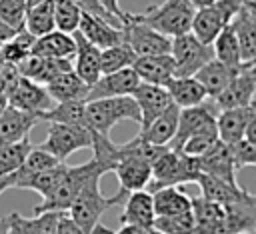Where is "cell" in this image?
<instances>
[{
	"label": "cell",
	"mask_w": 256,
	"mask_h": 234,
	"mask_svg": "<svg viewBox=\"0 0 256 234\" xmlns=\"http://www.w3.org/2000/svg\"><path fill=\"white\" fill-rule=\"evenodd\" d=\"M102 172H92L78 194L74 196L70 208L66 210L68 216L88 234H112L106 226L100 224V218L106 210H112L116 206H122L124 198L114 194V196H104L100 192V178Z\"/></svg>",
	"instance_id": "cell-1"
},
{
	"label": "cell",
	"mask_w": 256,
	"mask_h": 234,
	"mask_svg": "<svg viewBox=\"0 0 256 234\" xmlns=\"http://www.w3.org/2000/svg\"><path fill=\"white\" fill-rule=\"evenodd\" d=\"M200 174L196 156H188L180 150L166 148L152 164H150V182L146 186L148 192L162 186H180L186 182H196Z\"/></svg>",
	"instance_id": "cell-2"
},
{
	"label": "cell",
	"mask_w": 256,
	"mask_h": 234,
	"mask_svg": "<svg viewBox=\"0 0 256 234\" xmlns=\"http://www.w3.org/2000/svg\"><path fill=\"white\" fill-rule=\"evenodd\" d=\"M194 12L196 8L190 0H164L162 4L148 6L140 14H130V18L144 22L150 28L174 38L178 34L190 32Z\"/></svg>",
	"instance_id": "cell-3"
},
{
	"label": "cell",
	"mask_w": 256,
	"mask_h": 234,
	"mask_svg": "<svg viewBox=\"0 0 256 234\" xmlns=\"http://www.w3.org/2000/svg\"><path fill=\"white\" fill-rule=\"evenodd\" d=\"M92 172H110V168L106 164H102L100 160L96 158H90L88 162L84 164H78V166H66L60 182L56 184V188L46 196L42 198V202L34 208V214L38 212H48V210H56V212H66L74 200V196L78 194V190L82 188V184L86 182V178L92 174Z\"/></svg>",
	"instance_id": "cell-4"
},
{
	"label": "cell",
	"mask_w": 256,
	"mask_h": 234,
	"mask_svg": "<svg viewBox=\"0 0 256 234\" xmlns=\"http://www.w3.org/2000/svg\"><path fill=\"white\" fill-rule=\"evenodd\" d=\"M122 120L140 124V112L130 94L112 96V98H96V100L86 102V124L94 132L110 136V130Z\"/></svg>",
	"instance_id": "cell-5"
},
{
	"label": "cell",
	"mask_w": 256,
	"mask_h": 234,
	"mask_svg": "<svg viewBox=\"0 0 256 234\" xmlns=\"http://www.w3.org/2000/svg\"><path fill=\"white\" fill-rule=\"evenodd\" d=\"M92 128L78 126V124H62V122H48V134L38 148L52 154L56 160L66 162L70 154L82 148H90L92 144Z\"/></svg>",
	"instance_id": "cell-6"
},
{
	"label": "cell",
	"mask_w": 256,
	"mask_h": 234,
	"mask_svg": "<svg viewBox=\"0 0 256 234\" xmlns=\"http://www.w3.org/2000/svg\"><path fill=\"white\" fill-rule=\"evenodd\" d=\"M244 0H214L208 6L196 8L192 24H190V32L204 44H212V40L216 38V34L230 24V20L234 18V14L240 10Z\"/></svg>",
	"instance_id": "cell-7"
},
{
	"label": "cell",
	"mask_w": 256,
	"mask_h": 234,
	"mask_svg": "<svg viewBox=\"0 0 256 234\" xmlns=\"http://www.w3.org/2000/svg\"><path fill=\"white\" fill-rule=\"evenodd\" d=\"M170 56L174 60V76H194L214 58V52L212 44L200 42L192 32H184L170 38Z\"/></svg>",
	"instance_id": "cell-8"
},
{
	"label": "cell",
	"mask_w": 256,
	"mask_h": 234,
	"mask_svg": "<svg viewBox=\"0 0 256 234\" xmlns=\"http://www.w3.org/2000/svg\"><path fill=\"white\" fill-rule=\"evenodd\" d=\"M256 92V62L248 60L242 62L238 68V74L228 82V86L212 98V104L220 110L228 108H244L254 102Z\"/></svg>",
	"instance_id": "cell-9"
},
{
	"label": "cell",
	"mask_w": 256,
	"mask_h": 234,
	"mask_svg": "<svg viewBox=\"0 0 256 234\" xmlns=\"http://www.w3.org/2000/svg\"><path fill=\"white\" fill-rule=\"evenodd\" d=\"M216 114L218 108L214 104H208L206 100L202 104L196 106H188V108H180L178 112V124H176V132L172 136V140L166 144L170 150H180L182 144L204 130H212L216 128Z\"/></svg>",
	"instance_id": "cell-10"
},
{
	"label": "cell",
	"mask_w": 256,
	"mask_h": 234,
	"mask_svg": "<svg viewBox=\"0 0 256 234\" xmlns=\"http://www.w3.org/2000/svg\"><path fill=\"white\" fill-rule=\"evenodd\" d=\"M122 30H124V42L132 48V52L136 56L168 54L170 52V36L150 28L144 22L130 18V14H126Z\"/></svg>",
	"instance_id": "cell-11"
},
{
	"label": "cell",
	"mask_w": 256,
	"mask_h": 234,
	"mask_svg": "<svg viewBox=\"0 0 256 234\" xmlns=\"http://www.w3.org/2000/svg\"><path fill=\"white\" fill-rule=\"evenodd\" d=\"M6 102L14 108H20L24 112H32V114H40L44 110H48L52 106V98L48 96L44 84H38L34 80L28 78H18V82L14 84V88L8 92Z\"/></svg>",
	"instance_id": "cell-12"
},
{
	"label": "cell",
	"mask_w": 256,
	"mask_h": 234,
	"mask_svg": "<svg viewBox=\"0 0 256 234\" xmlns=\"http://www.w3.org/2000/svg\"><path fill=\"white\" fill-rule=\"evenodd\" d=\"M112 172L118 178V196L126 198L134 190H142L150 182V162L138 156H120Z\"/></svg>",
	"instance_id": "cell-13"
},
{
	"label": "cell",
	"mask_w": 256,
	"mask_h": 234,
	"mask_svg": "<svg viewBox=\"0 0 256 234\" xmlns=\"http://www.w3.org/2000/svg\"><path fill=\"white\" fill-rule=\"evenodd\" d=\"M140 78L138 74L132 70V66L116 70V72H108V74H100L98 80L94 84H90L88 100H96V98H112V96H128L134 92V88L138 86Z\"/></svg>",
	"instance_id": "cell-14"
},
{
	"label": "cell",
	"mask_w": 256,
	"mask_h": 234,
	"mask_svg": "<svg viewBox=\"0 0 256 234\" xmlns=\"http://www.w3.org/2000/svg\"><path fill=\"white\" fill-rule=\"evenodd\" d=\"M138 106L140 112V130L146 128L172 100L170 94L164 86H156V84H148V82H138V86L134 88V92L130 94Z\"/></svg>",
	"instance_id": "cell-15"
},
{
	"label": "cell",
	"mask_w": 256,
	"mask_h": 234,
	"mask_svg": "<svg viewBox=\"0 0 256 234\" xmlns=\"http://www.w3.org/2000/svg\"><path fill=\"white\" fill-rule=\"evenodd\" d=\"M78 32L88 42H92L94 46H98L100 50L124 42V30H122V26H116V24H112V22L100 18V16L88 14V12H82L80 14Z\"/></svg>",
	"instance_id": "cell-16"
},
{
	"label": "cell",
	"mask_w": 256,
	"mask_h": 234,
	"mask_svg": "<svg viewBox=\"0 0 256 234\" xmlns=\"http://www.w3.org/2000/svg\"><path fill=\"white\" fill-rule=\"evenodd\" d=\"M240 44L242 62L256 60V4L244 0L240 10L230 20Z\"/></svg>",
	"instance_id": "cell-17"
},
{
	"label": "cell",
	"mask_w": 256,
	"mask_h": 234,
	"mask_svg": "<svg viewBox=\"0 0 256 234\" xmlns=\"http://www.w3.org/2000/svg\"><path fill=\"white\" fill-rule=\"evenodd\" d=\"M196 160L202 174H208L226 182H236V166L232 162L228 144H224L222 140H216L206 152L196 156Z\"/></svg>",
	"instance_id": "cell-18"
},
{
	"label": "cell",
	"mask_w": 256,
	"mask_h": 234,
	"mask_svg": "<svg viewBox=\"0 0 256 234\" xmlns=\"http://www.w3.org/2000/svg\"><path fill=\"white\" fill-rule=\"evenodd\" d=\"M154 218H156V214H154V206H152V194L146 188L134 190L124 198L122 214H120L122 224H130V226L142 228L146 232L152 228Z\"/></svg>",
	"instance_id": "cell-19"
},
{
	"label": "cell",
	"mask_w": 256,
	"mask_h": 234,
	"mask_svg": "<svg viewBox=\"0 0 256 234\" xmlns=\"http://www.w3.org/2000/svg\"><path fill=\"white\" fill-rule=\"evenodd\" d=\"M132 70L138 74L140 82L164 86L174 78V60L168 54H148L136 56L132 62Z\"/></svg>",
	"instance_id": "cell-20"
},
{
	"label": "cell",
	"mask_w": 256,
	"mask_h": 234,
	"mask_svg": "<svg viewBox=\"0 0 256 234\" xmlns=\"http://www.w3.org/2000/svg\"><path fill=\"white\" fill-rule=\"evenodd\" d=\"M252 118H256L254 102L244 106V108L220 110L216 114V134H218V140H222L224 144H232V142L244 138L246 126H248V122Z\"/></svg>",
	"instance_id": "cell-21"
},
{
	"label": "cell",
	"mask_w": 256,
	"mask_h": 234,
	"mask_svg": "<svg viewBox=\"0 0 256 234\" xmlns=\"http://www.w3.org/2000/svg\"><path fill=\"white\" fill-rule=\"evenodd\" d=\"M224 234H240L256 230V198L246 194L244 198L224 204Z\"/></svg>",
	"instance_id": "cell-22"
},
{
	"label": "cell",
	"mask_w": 256,
	"mask_h": 234,
	"mask_svg": "<svg viewBox=\"0 0 256 234\" xmlns=\"http://www.w3.org/2000/svg\"><path fill=\"white\" fill-rule=\"evenodd\" d=\"M40 122L38 114L24 112L20 108H14L10 104L4 106L0 112V146L18 142L22 138H28V132Z\"/></svg>",
	"instance_id": "cell-23"
},
{
	"label": "cell",
	"mask_w": 256,
	"mask_h": 234,
	"mask_svg": "<svg viewBox=\"0 0 256 234\" xmlns=\"http://www.w3.org/2000/svg\"><path fill=\"white\" fill-rule=\"evenodd\" d=\"M190 200L194 234H224V208L204 196H196Z\"/></svg>",
	"instance_id": "cell-24"
},
{
	"label": "cell",
	"mask_w": 256,
	"mask_h": 234,
	"mask_svg": "<svg viewBox=\"0 0 256 234\" xmlns=\"http://www.w3.org/2000/svg\"><path fill=\"white\" fill-rule=\"evenodd\" d=\"M62 212L48 210L38 212L32 218H26L18 212H10L4 216L8 234H56V224Z\"/></svg>",
	"instance_id": "cell-25"
},
{
	"label": "cell",
	"mask_w": 256,
	"mask_h": 234,
	"mask_svg": "<svg viewBox=\"0 0 256 234\" xmlns=\"http://www.w3.org/2000/svg\"><path fill=\"white\" fill-rule=\"evenodd\" d=\"M74 42H76V50H74V64L72 70L86 82V84H94L100 76V48L94 46L92 42H88L78 28L72 32Z\"/></svg>",
	"instance_id": "cell-26"
},
{
	"label": "cell",
	"mask_w": 256,
	"mask_h": 234,
	"mask_svg": "<svg viewBox=\"0 0 256 234\" xmlns=\"http://www.w3.org/2000/svg\"><path fill=\"white\" fill-rule=\"evenodd\" d=\"M238 68L240 66H230V64H224L216 58H212L210 62H206L200 70H196L194 78L200 82V86L204 88L206 96L208 98H214L216 94H220L228 82L238 74Z\"/></svg>",
	"instance_id": "cell-27"
},
{
	"label": "cell",
	"mask_w": 256,
	"mask_h": 234,
	"mask_svg": "<svg viewBox=\"0 0 256 234\" xmlns=\"http://www.w3.org/2000/svg\"><path fill=\"white\" fill-rule=\"evenodd\" d=\"M44 88L52 98V102H70V100L86 102L90 84H86L74 70H68L56 76L54 80H50L48 84H44Z\"/></svg>",
	"instance_id": "cell-28"
},
{
	"label": "cell",
	"mask_w": 256,
	"mask_h": 234,
	"mask_svg": "<svg viewBox=\"0 0 256 234\" xmlns=\"http://www.w3.org/2000/svg\"><path fill=\"white\" fill-rule=\"evenodd\" d=\"M74 50H76V42L74 36L62 30H50L42 36H36L34 44H32V52L38 56H46V58H74Z\"/></svg>",
	"instance_id": "cell-29"
},
{
	"label": "cell",
	"mask_w": 256,
	"mask_h": 234,
	"mask_svg": "<svg viewBox=\"0 0 256 234\" xmlns=\"http://www.w3.org/2000/svg\"><path fill=\"white\" fill-rule=\"evenodd\" d=\"M196 184L200 188V196H204L212 202H218L220 206L236 202L248 194V190L240 188L238 182H226V180H220V178H214V176H208L202 172L198 174Z\"/></svg>",
	"instance_id": "cell-30"
},
{
	"label": "cell",
	"mask_w": 256,
	"mask_h": 234,
	"mask_svg": "<svg viewBox=\"0 0 256 234\" xmlns=\"http://www.w3.org/2000/svg\"><path fill=\"white\" fill-rule=\"evenodd\" d=\"M178 112H180V108H178L174 102H170L146 128L140 130V136H142L146 142H150V144L166 146V144L172 140L174 132H176Z\"/></svg>",
	"instance_id": "cell-31"
},
{
	"label": "cell",
	"mask_w": 256,
	"mask_h": 234,
	"mask_svg": "<svg viewBox=\"0 0 256 234\" xmlns=\"http://www.w3.org/2000/svg\"><path fill=\"white\" fill-rule=\"evenodd\" d=\"M166 90L170 94V100L178 108L196 106V104H202L204 100H208L204 88L200 86V82L194 76H174L166 84Z\"/></svg>",
	"instance_id": "cell-32"
},
{
	"label": "cell",
	"mask_w": 256,
	"mask_h": 234,
	"mask_svg": "<svg viewBox=\"0 0 256 234\" xmlns=\"http://www.w3.org/2000/svg\"><path fill=\"white\" fill-rule=\"evenodd\" d=\"M152 194V206L156 216H170L178 212H186L192 206V200L186 192H182L178 186H162L150 192Z\"/></svg>",
	"instance_id": "cell-33"
},
{
	"label": "cell",
	"mask_w": 256,
	"mask_h": 234,
	"mask_svg": "<svg viewBox=\"0 0 256 234\" xmlns=\"http://www.w3.org/2000/svg\"><path fill=\"white\" fill-rule=\"evenodd\" d=\"M40 120L46 122H62V124H86V102L82 100H70V102H56L48 110L40 114Z\"/></svg>",
	"instance_id": "cell-34"
},
{
	"label": "cell",
	"mask_w": 256,
	"mask_h": 234,
	"mask_svg": "<svg viewBox=\"0 0 256 234\" xmlns=\"http://www.w3.org/2000/svg\"><path fill=\"white\" fill-rule=\"evenodd\" d=\"M212 52H214V58L224 62V64H230V66H240L242 64L240 44H238V38L234 34L232 24H226L216 34V38L212 40Z\"/></svg>",
	"instance_id": "cell-35"
},
{
	"label": "cell",
	"mask_w": 256,
	"mask_h": 234,
	"mask_svg": "<svg viewBox=\"0 0 256 234\" xmlns=\"http://www.w3.org/2000/svg\"><path fill=\"white\" fill-rule=\"evenodd\" d=\"M54 8L52 0H42L40 4H34L26 8L24 16V30H28L32 36H42L50 30H54Z\"/></svg>",
	"instance_id": "cell-36"
},
{
	"label": "cell",
	"mask_w": 256,
	"mask_h": 234,
	"mask_svg": "<svg viewBox=\"0 0 256 234\" xmlns=\"http://www.w3.org/2000/svg\"><path fill=\"white\" fill-rule=\"evenodd\" d=\"M66 166H68L66 162H58V164H54V166H50V168H46V170H40V172L28 176V178L22 180L16 188L34 190V192H38L42 198H46V196L56 188V184L60 182V178H62V174H64V170H66Z\"/></svg>",
	"instance_id": "cell-37"
},
{
	"label": "cell",
	"mask_w": 256,
	"mask_h": 234,
	"mask_svg": "<svg viewBox=\"0 0 256 234\" xmlns=\"http://www.w3.org/2000/svg\"><path fill=\"white\" fill-rule=\"evenodd\" d=\"M136 54L132 52V48L126 42L108 46L100 50V74H108V72H116L122 68L132 66Z\"/></svg>",
	"instance_id": "cell-38"
},
{
	"label": "cell",
	"mask_w": 256,
	"mask_h": 234,
	"mask_svg": "<svg viewBox=\"0 0 256 234\" xmlns=\"http://www.w3.org/2000/svg\"><path fill=\"white\" fill-rule=\"evenodd\" d=\"M36 36H32L28 30H18L10 40H6L4 44H0V62L6 64H18L26 54L32 52V44H34Z\"/></svg>",
	"instance_id": "cell-39"
},
{
	"label": "cell",
	"mask_w": 256,
	"mask_h": 234,
	"mask_svg": "<svg viewBox=\"0 0 256 234\" xmlns=\"http://www.w3.org/2000/svg\"><path fill=\"white\" fill-rule=\"evenodd\" d=\"M32 146L34 144L30 142V138H22L18 142L2 144L0 146V178L14 172L22 164V160L26 158V154L30 152Z\"/></svg>",
	"instance_id": "cell-40"
},
{
	"label": "cell",
	"mask_w": 256,
	"mask_h": 234,
	"mask_svg": "<svg viewBox=\"0 0 256 234\" xmlns=\"http://www.w3.org/2000/svg\"><path fill=\"white\" fill-rule=\"evenodd\" d=\"M52 8H54V26H56V30L72 34L78 28L80 14H82L78 4L74 0H52Z\"/></svg>",
	"instance_id": "cell-41"
},
{
	"label": "cell",
	"mask_w": 256,
	"mask_h": 234,
	"mask_svg": "<svg viewBox=\"0 0 256 234\" xmlns=\"http://www.w3.org/2000/svg\"><path fill=\"white\" fill-rule=\"evenodd\" d=\"M152 228H156L164 234H194L192 210L170 214V216H156Z\"/></svg>",
	"instance_id": "cell-42"
},
{
	"label": "cell",
	"mask_w": 256,
	"mask_h": 234,
	"mask_svg": "<svg viewBox=\"0 0 256 234\" xmlns=\"http://www.w3.org/2000/svg\"><path fill=\"white\" fill-rule=\"evenodd\" d=\"M230 148V156H232V162L238 168H246V166H254L256 164V144L246 140V138H240L232 144H228Z\"/></svg>",
	"instance_id": "cell-43"
},
{
	"label": "cell",
	"mask_w": 256,
	"mask_h": 234,
	"mask_svg": "<svg viewBox=\"0 0 256 234\" xmlns=\"http://www.w3.org/2000/svg\"><path fill=\"white\" fill-rule=\"evenodd\" d=\"M26 2L24 0H0V20L16 30L24 28Z\"/></svg>",
	"instance_id": "cell-44"
},
{
	"label": "cell",
	"mask_w": 256,
	"mask_h": 234,
	"mask_svg": "<svg viewBox=\"0 0 256 234\" xmlns=\"http://www.w3.org/2000/svg\"><path fill=\"white\" fill-rule=\"evenodd\" d=\"M216 140H218L216 128H212V130H204V132H198V134L190 136V138L182 144L180 152H184V154H188V156H200V154L206 152Z\"/></svg>",
	"instance_id": "cell-45"
},
{
	"label": "cell",
	"mask_w": 256,
	"mask_h": 234,
	"mask_svg": "<svg viewBox=\"0 0 256 234\" xmlns=\"http://www.w3.org/2000/svg\"><path fill=\"white\" fill-rule=\"evenodd\" d=\"M56 234H88V232H84V230L68 216V212H62L60 218H58V224H56Z\"/></svg>",
	"instance_id": "cell-46"
},
{
	"label": "cell",
	"mask_w": 256,
	"mask_h": 234,
	"mask_svg": "<svg viewBox=\"0 0 256 234\" xmlns=\"http://www.w3.org/2000/svg\"><path fill=\"white\" fill-rule=\"evenodd\" d=\"M98 2L102 4V8H104L108 14H112L114 18H118V20L124 24V20H126V12L120 8L118 0H98Z\"/></svg>",
	"instance_id": "cell-47"
},
{
	"label": "cell",
	"mask_w": 256,
	"mask_h": 234,
	"mask_svg": "<svg viewBox=\"0 0 256 234\" xmlns=\"http://www.w3.org/2000/svg\"><path fill=\"white\" fill-rule=\"evenodd\" d=\"M16 32H18L16 28H12L10 24H6V22H2V20H0V44H4L6 40H10Z\"/></svg>",
	"instance_id": "cell-48"
},
{
	"label": "cell",
	"mask_w": 256,
	"mask_h": 234,
	"mask_svg": "<svg viewBox=\"0 0 256 234\" xmlns=\"http://www.w3.org/2000/svg\"><path fill=\"white\" fill-rule=\"evenodd\" d=\"M112 234H146L142 228H136V226H130V224H122L116 232H112Z\"/></svg>",
	"instance_id": "cell-49"
},
{
	"label": "cell",
	"mask_w": 256,
	"mask_h": 234,
	"mask_svg": "<svg viewBox=\"0 0 256 234\" xmlns=\"http://www.w3.org/2000/svg\"><path fill=\"white\" fill-rule=\"evenodd\" d=\"M192 4H194V8H202V6H208L210 2H214V0H190Z\"/></svg>",
	"instance_id": "cell-50"
},
{
	"label": "cell",
	"mask_w": 256,
	"mask_h": 234,
	"mask_svg": "<svg viewBox=\"0 0 256 234\" xmlns=\"http://www.w3.org/2000/svg\"><path fill=\"white\" fill-rule=\"evenodd\" d=\"M0 234H8V230H6V220H4V218L0 220Z\"/></svg>",
	"instance_id": "cell-51"
},
{
	"label": "cell",
	"mask_w": 256,
	"mask_h": 234,
	"mask_svg": "<svg viewBox=\"0 0 256 234\" xmlns=\"http://www.w3.org/2000/svg\"><path fill=\"white\" fill-rule=\"evenodd\" d=\"M26 2V8H30V6H34V4H40L42 0H24Z\"/></svg>",
	"instance_id": "cell-52"
},
{
	"label": "cell",
	"mask_w": 256,
	"mask_h": 234,
	"mask_svg": "<svg viewBox=\"0 0 256 234\" xmlns=\"http://www.w3.org/2000/svg\"><path fill=\"white\" fill-rule=\"evenodd\" d=\"M146 234H164V232H160V230H156V228H150V230H146Z\"/></svg>",
	"instance_id": "cell-53"
},
{
	"label": "cell",
	"mask_w": 256,
	"mask_h": 234,
	"mask_svg": "<svg viewBox=\"0 0 256 234\" xmlns=\"http://www.w3.org/2000/svg\"><path fill=\"white\" fill-rule=\"evenodd\" d=\"M240 234H254V232H240Z\"/></svg>",
	"instance_id": "cell-54"
},
{
	"label": "cell",
	"mask_w": 256,
	"mask_h": 234,
	"mask_svg": "<svg viewBox=\"0 0 256 234\" xmlns=\"http://www.w3.org/2000/svg\"><path fill=\"white\" fill-rule=\"evenodd\" d=\"M248 2H254V0H248Z\"/></svg>",
	"instance_id": "cell-55"
}]
</instances>
